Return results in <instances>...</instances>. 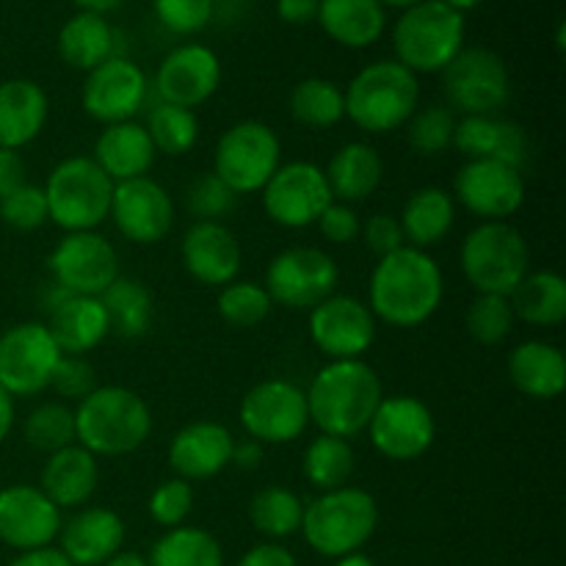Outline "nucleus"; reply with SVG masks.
<instances>
[{
	"instance_id": "nucleus-40",
	"label": "nucleus",
	"mask_w": 566,
	"mask_h": 566,
	"mask_svg": "<svg viewBox=\"0 0 566 566\" xmlns=\"http://www.w3.org/2000/svg\"><path fill=\"white\" fill-rule=\"evenodd\" d=\"M149 566H224V551L210 531L180 525L169 528L153 545Z\"/></svg>"
},
{
	"instance_id": "nucleus-49",
	"label": "nucleus",
	"mask_w": 566,
	"mask_h": 566,
	"mask_svg": "<svg viewBox=\"0 0 566 566\" xmlns=\"http://www.w3.org/2000/svg\"><path fill=\"white\" fill-rule=\"evenodd\" d=\"M147 512L160 528H180L193 512V486L191 481L166 479L153 490L147 501Z\"/></svg>"
},
{
	"instance_id": "nucleus-36",
	"label": "nucleus",
	"mask_w": 566,
	"mask_h": 566,
	"mask_svg": "<svg viewBox=\"0 0 566 566\" xmlns=\"http://www.w3.org/2000/svg\"><path fill=\"white\" fill-rule=\"evenodd\" d=\"M99 302L108 315L111 335L122 337V340H138L153 329L155 298L144 282L119 274L105 287Z\"/></svg>"
},
{
	"instance_id": "nucleus-2",
	"label": "nucleus",
	"mask_w": 566,
	"mask_h": 566,
	"mask_svg": "<svg viewBox=\"0 0 566 566\" xmlns=\"http://www.w3.org/2000/svg\"><path fill=\"white\" fill-rule=\"evenodd\" d=\"M304 396L310 423L318 426L321 434L352 440L368 429L385 390L379 374L365 359H337L313 376Z\"/></svg>"
},
{
	"instance_id": "nucleus-28",
	"label": "nucleus",
	"mask_w": 566,
	"mask_h": 566,
	"mask_svg": "<svg viewBox=\"0 0 566 566\" xmlns=\"http://www.w3.org/2000/svg\"><path fill=\"white\" fill-rule=\"evenodd\" d=\"M92 158L111 180L125 182L136 180V177H147L158 153H155L153 142H149L147 127L142 122L130 119L105 125L97 142H94Z\"/></svg>"
},
{
	"instance_id": "nucleus-12",
	"label": "nucleus",
	"mask_w": 566,
	"mask_h": 566,
	"mask_svg": "<svg viewBox=\"0 0 566 566\" xmlns=\"http://www.w3.org/2000/svg\"><path fill=\"white\" fill-rule=\"evenodd\" d=\"M247 437L260 446H291L307 431V396L287 379H265L249 387L238 409Z\"/></svg>"
},
{
	"instance_id": "nucleus-20",
	"label": "nucleus",
	"mask_w": 566,
	"mask_h": 566,
	"mask_svg": "<svg viewBox=\"0 0 566 566\" xmlns=\"http://www.w3.org/2000/svg\"><path fill=\"white\" fill-rule=\"evenodd\" d=\"M108 219L125 241L155 247L175 227V199L149 175L116 182Z\"/></svg>"
},
{
	"instance_id": "nucleus-54",
	"label": "nucleus",
	"mask_w": 566,
	"mask_h": 566,
	"mask_svg": "<svg viewBox=\"0 0 566 566\" xmlns=\"http://www.w3.org/2000/svg\"><path fill=\"white\" fill-rule=\"evenodd\" d=\"M238 566H298L296 556H293L287 547H282L280 542H263V545L249 547L241 556Z\"/></svg>"
},
{
	"instance_id": "nucleus-7",
	"label": "nucleus",
	"mask_w": 566,
	"mask_h": 566,
	"mask_svg": "<svg viewBox=\"0 0 566 566\" xmlns=\"http://www.w3.org/2000/svg\"><path fill=\"white\" fill-rule=\"evenodd\" d=\"M464 48V14L442 0H420L401 11L392 25L398 64L415 75L442 72Z\"/></svg>"
},
{
	"instance_id": "nucleus-13",
	"label": "nucleus",
	"mask_w": 566,
	"mask_h": 566,
	"mask_svg": "<svg viewBox=\"0 0 566 566\" xmlns=\"http://www.w3.org/2000/svg\"><path fill=\"white\" fill-rule=\"evenodd\" d=\"M64 357L55 346L48 324L22 321L0 335V387L11 398H31L44 392L53 381L59 359Z\"/></svg>"
},
{
	"instance_id": "nucleus-16",
	"label": "nucleus",
	"mask_w": 566,
	"mask_h": 566,
	"mask_svg": "<svg viewBox=\"0 0 566 566\" xmlns=\"http://www.w3.org/2000/svg\"><path fill=\"white\" fill-rule=\"evenodd\" d=\"M370 446L390 462H415L437 440V420L429 403L415 396L381 398L368 423Z\"/></svg>"
},
{
	"instance_id": "nucleus-39",
	"label": "nucleus",
	"mask_w": 566,
	"mask_h": 566,
	"mask_svg": "<svg viewBox=\"0 0 566 566\" xmlns=\"http://www.w3.org/2000/svg\"><path fill=\"white\" fill-rule=\"evenodd\" d=\"M304 503L293 490L280 484L263 486L249 501V523L269 542L287 539L302 531Z\"/></svg>"
},
{
	"instance_id": "nucleus-47",
	"label": "nucleus",
	"mask_w": 566,
	"mask_h": 566,
	"mask_svg": "<svg viewBox=\"0 0 566 566\" xmlns=\"http://www.w3.org/2000/svg\"><path fill=\"white\" fill-rule=\"evenodd\" d=\"M238 193L213 171H199L186 186V210L197 221H221L235 210Z\"/></svg>"
},
{
	"instance_id": "nucleus-53",
	"label": "nucleus",
	"mask_w": 566,
	"mask_h": 566,
	"mask_svg": "<svg viewBox=\"0 0 566 566\" xmlns=\"http://www.w3.org/2000/svg\"><path fill=\"white\" fill-rule=\"evenodd\" d=\"M359 238H363L365 247H368L376 258H385V254H392L401 247H407L401 221L392 213H374L368 221H363Z\"/></svg>"
},
{
	"instance_id": "nucleus-44",
	"label": "nucleus",
	"mask_w": 566,
	"mask_h": 566,
	"mask_svg": "<svg viewBox=\"0 0 566 566\" xmlns=\"http://www.w3.org/2000/svg\"><path fill=\"white\" fill-rule=\"evenodd\" d=\"M459 116L448 105H426L418 108L409 122L403 125L407 130V144L423 158L448 153L453 147V133H457Z\"/></svg>"
},
{
	"instance_id": "nucleus-9",
	"label": "nucleus",
	"mask_w": 566,
	"mask_h": 566,
	"mask_svg": "<svg viewBox=\"0 0 566 566\" xmlns=\"http://www.w3.org/2000/svg\"><path fill=\"white\" fill-rule=\"evenodd\" d=\"M282 166V142L265 122L243 119L221 133L213 153V175H219L238 197L263 191Z\"/></svg>"
},
{
	"instance_id": "nucleus-41",
	"label": "nucleus",
	"mask_w": 566,
	"mask_h": 566,
	"mask_svg": "<svg viewBox=\"0 0 566 566\" xmlns=\"http://www.w3.org/2000/svg\"><path fill=\"white\" fill-rule=\"evenodd\" d=\"M291 116L304 127H335L346 119V97L335 81L326 77H304L293 86L287 99Z\"/></svg>"
},
{
	"instance_id": "nucleus-10",
	"label": "nucleus",
	"mask_w": 566,
	"mask_h": 566,
	"mask_svg": "<svg viewBox=\"0 0 566 566\" xmlns=\"http://www.w3.org/2000/svg\"><path fill=\"white\" fill-rule=\"evenodd\" d=\"M448 108L462 116L501 114L512 97V75L495 50L462 48V53L442 70Z\"/></svg>"
},
{
	"instance_id": "nucleus-34",
	"label": "nucleus",
	"mask_w": 566,
	"mask_h": 566,
	"mask_svg": "<svg viewBox=\"0 0 566 566\" xmlns=\"http://www.w3.org/2000/svg\"><path fill=\"white\" fill-rule=\"evenodd\" d=\"M398 221H401L407 247L429 252L431 247H437V243L451 235L453 224H457V202H453L451 191H446V188H418L403 202Z\"/></svg>"
},
{
	"instance_id": "nucleus-61",
	"label": "nucleus",
	"mask_w": 566,
	"mask_h": 566,
	"mask_svg": "<svg viewBox=\"0 0 566 566\" xmlns=\"http://www.w3.org/2000/svg\"><path fill=\"white\" fill-rule=\"evenodd\" d=\"M103 566H149V564H147V556H142L138 551H119Z\"/></svg>"
},
{
	"instance_id": "nucleus-11",
	"label": "nucleus",
	"mask_w": 566,
	"mask_h": 566,
	"mask_svg": "<svg viewBox=\"0 0 566 566\" xmlns=\"http://www.w3.org/2000/svg\"><path fill=\"white\" fill-rule=\"evenodd\" d=\"M340 269L335 258L318 247H291L274 254L265 269L263 287L274 307L313 310L337 291Z\"/></svg>"
},
{
	"instance_id": "nucleus-50",
	"label": "nucleus",
	"mask_w": 566,
	"mask_h": 566,
	"mask_svg": "<svg viewBox=\"0 0 566 566\" xmlns=\"http://www.w3.org/2000/svg\"><path fill=\"white\" fill-rule=\"evenodd\" d=\"M155 17L177 36H197L213 22L216 0H153Z\"/></svg>"
},
{
	"instance_id": "nucleus-3",
	"label": "nucleus",
	"mask_w": 566,
	"mask_h": 566,
	"mask_svg": "<svg viewBox=\"0 0 566 566\" xmlns=\"http://www.w3.org/2000/svg\"><path fill=\"white\" fill-rule=\"evenodd\" d=\"M153 434V409L130 387L99 385L75 407V442L94 457L136 453Z\"/></svg>"
},
{
	"instance_id": "nucleus-64",
	"label": "nucleus",
	"mask_w": 566,
	"mask_h": 566,
	"mask_svg": "<svg viewBox=\"0 0 566 566\" xmlns=\"http://www.w3.org/2000/svg\"><path fill=\"white\" fill-rule=\"evenodd\" d=\"M381 6H385V9H409V6H415V3H420V0H379Z\"/></svg>"
},
{
	"instance_id": "nucleus-31",
	"label": "nucleus",
	"mask_w": 566,
	"mask_h": 566,
	"mask_svg": "<svg viewBox=\"0 0 566 566\" xmlns=\"http://www.w3.org/2000/svg\"><path fill=\"white\" fill-rule=\"evenodd\" d=\"M509 379L534 401H553L566 387V357L545 340H525L509 354Z\"/></svg>"
},
{
	"instance_id": "nucleus-24",
	"label": "nucleus",
	"mask_w": 566,
	"mask_h": 566,
	"mask_svg": "<svg viewBox=\"0 0 566 566\" xmlns=\"http://www.w3.org/2000/svg\"><path fill=\"white\" fill-rule=\"evenodd\" d=\"M235 437L216 420H193L169 442V464L182 481H208L224 473L232 462Z\"/></svg>"
},
{
	"instance_id": "nucleus-45",
	"label": "nucleus",
	"mask_w": 566,
	"mask_h": 566,
	"mask_svg": "<svg viewBox=\"0 0 566 566\" xmlns=\"http://www.w3.org/2000/svg\"><path fill=\"white\" fill-rule=\"evenodd\" d=\"M216 307H219L224 324L235 326V329H252V326L263 324L269 318L274 302H271L269 291L258 282L235 280L221 287Z\"/></svg>"
},
{
	"instance_id": "nucleus-23",
	"label": "nucleus",
	"mask_w": 566,
	"mask_h": 566,
	"mask_svg": "<svg viewBox=\"0 0 566 566\" xmlns=\"http://www.w3.org/2000/svg\"><path fill=\"white\" fill-rule=\"evenodd\" d=\"M180 260L182 269L197 282L224 287L241 274V241L224 221H193L182 232Z\"/></svg>"
},
{
	"instance_id": "nucleus-6",
	"label": "nucleus",
	"mask_w": 566,
	"mask_h": 566,
	"mask_svg": "<svg viewBox=\"0 0 566 566\" xmlns=\"http://www.w3.org/2000/svg\"><path fill=\"white\" fill-rule=\"evenodd\" d=\"M459 265L475 293L512 296L531 271L528 241L509 221H479L459 247Z\"/></svg>"
},
{
	"instance_id": "nucleus-19",
	"label": "nucleus",
	"mask_w": 566,
	"mask_h": 566,
	"mask_svg": "<svg viewBox=\"0 0 566 566\" xmlns=\"http://www.w3.org/2000/svg\"><path fill=\"white\" fill-rule=\"evenodd\" d=\"M376 324L379 321L363 298L332 293L310 310V340L329 363L363 359L376 340Z\"/></svg>"
},
{
	"instance_id": "nucleus-62",
	"label": "nucleus",
	"mask_w": 566,
	"mask_h": 566,
	"mask_svg": "<svg viewBox=\"0 0 566 566\" xmlns=\"http://www.w3.org/2000/svg\"><path fill=\"white\" fill-rule=\"evenodd\" d=\"M335 566H376L374 558H368L365 553H352V556L337 558Z\"/></svg>"
},
{
	"instance_id": "nucleus-33",
	"label": "nucleus",
	"mask_w": 566,
	"mask_h": 566,
	"mask_svg": "<svg viewBox=\"0 0 566 566\" xmlns=\"http://www.w3.org/2000/svg\"><path fill=\"white\" fill-rule=\"evenodd\" d=\"M318 25L332 42L348 50H365L387 31V9L379 0H321Z\"/></svg>"
},
{
	"instance_id": "nucleus-52",
	"label": "nucleus",
	"mask_w": 566,
	"mask_h": 566,
	"mask_svg": "<svg viewBox=\"0 0 566 566\" xmlns=\"http://www.w3.org/2000/svg\"><path fill=\"white\" fill-rule=\"evenodd\" d=\"M321 235L326 238L335 247H346V243L359 241V232H363V219L354 210V205H343V202H332L329 208L321 213V219L315 221Z\"/></svg>"
},
{
	"instance_id": "nucleus-48",
	"label": "nucleus",
	"mask_w": 566,
	"mask_h": 566,
	"mask_svg": "<svg viewBox=\"0 0 566 566\" xmlns=\"http://www.w3.org/2000/svg\"><path fill=\"white\" fill-rule=\"evenodd\" d=\"M0 221L17 232H36L50 221L48 197L42 186L25 182L0 199Z\"/></svg>"
},
{
	"instance_id": "nucleus-22",
	"label": "nucleus",
	"mask_w": 566,
	"mask_h": 566,
	"mask_svg": "<svg viewBox=\"0 0 566 566\" xmlns=\"http://www.w3.org/2000/svg\"><path fill=\"white\" fill-rule=\"evenodd\" d=\"M61 509L39 486L11 484L0 490V542L11 551H42L59 539Z\"/></svg>"
},
{
	"instance_id": "nucleus-14",
	"label": "nucleus",
	"mask_w": 566,
	"mask_h": 566,
	"mask_svg": "<svg viewBox=\"0 0 566 566\" xmlns=\"http://www.w3.org/2000/svg\"><path fill=\"white\" fill-rule=\"evenodd\" d=\"M260 193L265 216L285 230H307L335 202L324 169L313 160L282 164Z\"/></svg>"
},
{
	"instance_id": "nucleus-26",
	"label": "nucleus",
	"mask_w": 566,
	"mask_h": 566,
	"mask_svg": "<svg viewBox=\"0 0 566 566\" xmlns=\"http://www.w3.org/2000/svg\"><path fill=\"white\" fill-rule=\"evenodd\" d=\"M453 147L468 160H501L523 169L528 164L531 144L523 127L501 114L462 116L453 133Z\"/></svg>"
},
{
	"instance_id": "nucleus-42",
	"label": "nucleus",
	"mask_w": 566,
	"mask_h": 566,
	"mask_svg": "<svg viewBox=\"0 0 566 566\" xmlns=\"http://www.w3.org/2000/svg\"><path fill=\"white\" fill-rule=\"evenodd\" d=\"M144 127H147L155 153L169 155V158H182L199 142L197 114L191 108H180V105L158 103L155 108H149Z\"/></svg>"
},
{
	"instance_id": "nucleus-57",
	"label": "nucleus",
	"mask_w": 566,
	"mask_h": 566,
	"mask_svg": "<svg viewBox=\"0 0 566 566\" xmlns=\"http://www.w3.org/2000/svg\"><path fill=\"white\" fill-rule=\"evenodd\" d=\"M263 448L258 440H252V437H247V440H238L235 446H232V462L235 468L241 470H258L260 464H263Z\"/></svg>"
},
{
	"instance_id": "nucleus-43",
	"label": "nucleus",
	"mask_w": 566,
	"mask_h": 566,
	"mask_svg": "<svg viewBox=\"0 0 566 566\" xmlns=\"http://www.w3.org/2000/svg\"><path fill=\"white\" fill-rule=\"evenodd\" d=\"M22 437L39 453H55L75 446V409L64 401H44L31 409L22 423Z\"/></svg>"
},
{
	"instance_id": "nucleus-17",
	"label": "nucleus",
	"mask_w": 566,
	"mask_h": 566,
	"mask_svg": "<svg viewBox=\"0 0 566 566\" xmlns=\"http://www.w3.org/2000/svg\"><path fill=\"white\" fill-rule=\"evenodd\" d=\"M149 97L147 72L127 55H111L92 72L81 86V105L99 125L136 119Z\"/></svg>"
},
{
	"instance_id": "nucleus-60",
	"label": "nucleus",
	"mask_w": 566,
	"mask_h": 566,
	"mask_svg": "<svg viewBox=\"0 0 566 566\" xmlns=\"http://www.w3.org/2000/svg\"><path fill=\"white\" fill-rule=\"evenodd\" d=\"M77 6V11H92V14H111V11L119 9L125 0H72Z\"/></svg>"
},
{
	"instance_id": "nucleus-1",
	"label": "nucleus",
	"mask_w": 566,
	"mask_h": 566,
	"mask_svg": "<svg viewBox=\"0 0 566 566\" xmlns=\"http://www.w3.org/2000/svg\"><path fill=\"white\" fill-rule=\"evenodd\" d=\"M446 276L429 252L401 247L374 265L368 282V307L376 321L392 329L423 326L440 310Z\"/></svg>"
},
{
	"instance_id": "nucleus-27",
	"label": "nucleus",
	"mask_w": 566,
	"mask_h": 566,
	"mask_svg": "<svg viewBox=\"0 0 566 566\" xmlns=\"http://www.w3.org/2000/svg\"><path fill=\"white\" fill-rule=\"evenodd\" d=\"M50 116V97L36 81L11 77L0 83V147H28L42 136Z\"/></svg>"
},
{
	"instance_id": "nucleus-63",
	"label": "nucleus",
	"mask_w": 566,
	"mask_h": 566,
	"mask_svg": "<svg viewBox=\"0 0 566 566\" xmlns=\"http://www.w3.org/2000/svg\"><path fill=\"white\" fill-rule=\"evenodd\" d=\"M442 3L451 6L453 11H459V14H468V11L479 9V6L484 3V0H442Z\"/></svg>"
},
{
	"instance_id": "nucleus-46",
	"label": "nucleus",
	"mask_w": 566,
	"mask_h": 566,
	"mask_svg": "<svg viewBox=\"0 0 566 566\" xmlns=\"http://www.w3.org/2000/svg\"><path fill=\"white\" fill-rule=\"evenodd\" d=\"M514 310L509 296H490V293H475L470 302L468 315H464V326L468 335L481 346H501L509 335L514 332Z\"/></svg>"
},
{
	"instance_id": "nucleus-56",
	"label": "nucleus",
	"mask_w": 566,
	"mask_h": 566,
	"mask_svg": "<svg viewBox=\"0 0 566 566\" xmlns=\"http://www.w3.org/2000/svg\"><path fill=\"white\" fill-rule=\"evenodd\" d=\"M321 0H276V17L287 25H307L318 17Z\"/></svg>"
},
{
	"instance_id": "nucleus-21",
	"label": "nucleus",
	"mask_w": 566,
	"mask_h": 566,
	"mask_svg": "<svg viewBox=\"0 0 566 566\" xmlns=\"http://www.w3.org/2000/svg\"><path fill=\"white\" fill-rule=\"evenodd\" d=\"M155 94L158 103L197 108L208 103L221 86V61L208 44L188 42L169 50L155 72Z\"/></svg>"
},
{
	"instance_id": "nucleus-55",
	"label": "nucleus",
	"mask_w": 566,
	"mask_h": 566,
	"mask_svg": "<svg viewBox=\"0 0 566 566\" xmlns=\"http://www.w3.org/2000/svg\"><path fill=\"white\" fill-rule=\"evenodd\" d=\"M28 182V169L25 160L17 149H3L0 147V199L9 197L11 191H17L20 186Z\"/></svg>"
},
{
	"instance_id": "nucleus-4",
	"label": "nucleus",
	"mask_w": 566,
	"mask_h": 566,
	"mask_svg": "<svg viewBox=\"0 0 566 566\" xmlns=\"http://www.w3.org/2000/svg\"><path fill=\"white\" fill-rule=\"evenodd\" d=\"M379 528V503L368 490L340 486L321 492L304 506V542L324 558H343L363 553Z\"/></svg>"
},
{
	"instance_id": "nucleus-5",
	"label": "nucleus",
	"mask_w": 566,
	"mask_h": 566,
	"mask_svg": "<svg viewBox=\"0 0 566 566\" xmlns=\"http://www.w3.org/2000/svg\"><path fill=\"white\" fill-rule=\"evenodd\" d=\"M346 116L365 133L398 130L418 111L420 81L396 59H379L363 66L346 88Z\"/></svg>"
},
{
	"instance_id": "nucleus-32",
	"label": "nucleus",
	"mask_w": 566,
	"mask_h": 566,
	"mask_svg": "<svg viewBox=\"0 0 566 566\" xmlns=\"http://www.w3.org/2000/svg\"><path fill=\"white\" fill-rule=\"evenodd\" d=\"M335 202H365L385 180V160L368 142H348L329 158L324 169Z\"/></svg>"
},
{
	"instance_id": "nucleus-35",
	"label": "nucleus",
	"mask_w": 566,
	"mask_h": 566,
	"mask_svg": "<svg viewBox=\"0 0 566 566\" xmlns=\"http://www.w3.org/2000/svg\"><path fill=\"white\" fill-rule=\"evenodd\" d=\"M55 50H59L61 61L77 72H92L111 55H119L114 25L103 14H92V11H75L61 25L59 36H55Z\"/></svg>"
},
{
	"instance_id": "nucleus-51",
	"label": "nucleus",
	"mask_w": 566,
	"mask_h": 566,
	"mask_svg": "<svg viewBox=\"0 0 566 566\" xmlns=\"http://www.w3.org/2000/svg\"><path fill=\"white\" fill-rule=\"evenodd\" d=\"M55 392H59L64 401H83L92 390H97V374H94L92 363L86 357H64L59 359V368H55L53 381H50Z\"/></svg>"
},
{
	"instance_id": "nucleus-8",
	"label": "nucleus",
	"mask_w": 566,
	"mask_h": 566,
	"mask_svg": "<svg viewBox=\"0 0 566 566\" xmlns=\"http://www.w3.org/2000/svg\"><path fill=\"white\" fill-rule=\"evenodd\" d=\"M116 182L92 155H72L53 166L44 182L50 221L64 232H92L108 219Z\"/></svg>"
},
{
	"instance_id": "nucleus-37",
	"label": "nucleus",
	"mask_w": 566,
	"mask_h": 566,
	"mask_svg": "<svg viewBox=\"0 0 566 566\" xmlns=\"http://www.w3.org/2000/svg\"><path fill=\"white\" fill-rule=\"evenodd\" d=\"M514 318L528 326H562L566 318V280L556 271H528L509 296Z\"/></svg>"
},
{
	"instance_id": "nucleus-59",
	"label": "nucleus",
	"mask_w": 566,
	"mask_h": 566,
	"mask_svg": "<svg viewBox=\"0 0 566 566\" xmlns=\"http://www.w3.org/2000/svg\"><path fill=\"white\" fill-rule=\"evenodd\" d=\"M11 429H14V398L0 387V446L9 440Z\"/></svg>"
},
{
	"instance_id": "nucleus-38",
	"label": "nucleus",
	"mask_w": 566,
	"mask_h": 566,
	"mask_svg": "<svg viewBox=\"0 0 566 566\" xmlns=\"http://www.w3.org/2000/svg\"><path fill=\"white\" fill-rule=\"evenodd\" d=\"M354 470H357V453H354L352 440L318 434L304 451L302 473L307 484L318 492L348 486Z\"/></svg>"
},
{
	"instance_id": "nucleus-30",
	"label": "nucleus",
	"mask_w": 566,
	"mask_h": 566,
	"mask_svg": "<svg viewBox=\"0 0 566 566\" xmlns=\"http://www.w3.org/2000/svg\"><path fill=\"white\" fill-rule=\"evenodd\" d=\"M48 329L61 354L83 357L111 335L108 315L97 296H64L50 310Z\"/></svg>"
},
{
	"instance_id": "nucleus-58",
	"label": "nucleus",
	"mask_w": 566,
	"mask_h": 566,
	"mask_svg": "<svg viewBox=\"0 0 566 566\" xmlns=\"http://www.w3.org/2000/svg\"><path fill=\"white\" fill-rule=\"evenodd\" d=\"M6 566H72V564L66 562V556L59 551V547H42V551L20 553L14 562H9Z\"/></svg>"
},
{
	"instance_id": "nucleus-25",
	"label": "nucleus",
	"mask_w": 566,
	"mask_h": 566,
	"mask_svg": "<svg viewBox=\"0 0 566 566\" xmlns=\"http://www.w3.org/2000/svg\"><path fill=\"white\" fill-rule=\"evenodd\" d=\"M125 520L105 506L72 514L59 534V551L72 566H103L125 547Z\"/></svg>"
},
{
	"instance_id": "nucleus-29",
	"label": "nucleus",
	"mask_w": 566,
	"mask_h": 566,
	"mask_svg": "<svg viewBox=\"0 0 566 566\" xmlns=\"http://www.w3.org/2000/svg\"><path fill=\"white\" fill-rule=\"evenodd\" d=\"M39 490L64 512V509H81L92 501L99 484V462L94 453L83 446L61 448L50 453L44 462Z\"/></svg>"
},
{
	"instance_id": "nucleus-18",
	"label": "nucleus",
	"mask_w": 566,
	"mask_h": 566,
	"mask_svg": "<svg viewBox=\"0 0 566 566\" xmlns=\"http://www.w3.org/2000/svg\"><path fill=\"white\" fill-rule=\"evenodd\" d=\"M453 202L481 221H506L525 205L523 169L501 160H468L453 177Z\"/></svg>"
},
{
	"instance_id": "nucleus-15",
	"label": "nucleus",
	"mask_w": 566,
	"mask_h": 566,
	"mask_svg": "<svg viewBox=\"0 0 566 566\" xmlns=\"http://www.w3.org/2000/svg\"><path fill=\"white\" fill-rule=\"evenodd\" d=\"M50 280L70 296H103L119 276V254L97 230L66 232L48 258Z\"/></svg>"
}]
</instances>
